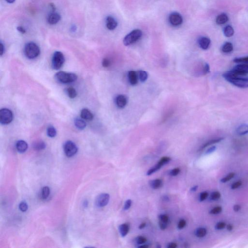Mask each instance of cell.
<instances>
[{
    "label": "cell",
    "mask_w": 248,
    "mask_h": 248,
    "mask_svg": "<svg viewBox=\"0 0 248 248\" xmlns=\"http://www.w3.org/2000/svg\"><path fill=\"white\" fill-rule=\"evenodd\" d=\"M223 77L227 81L235 86L242 88L248 87V78H243L242 76L236 75L231 71L224 73Z\"/></svg>",
    "instance_id": "6da1fadb"
},
{
    "label": "cell",
    "mask_w": 248,
    "mask_h": 248,
    "mask_svg": "<svg viewBox=\"0 0 248 248\" xmlns=\"http://www.w3.org/2000/svg\"><path fill=\"white\" fill-rule=\"evenodd\" d=\"M24 53L26 57L29 59H35L39 55V47L34 42H29L25 46Z\"/></svg>",
    "instance_id": "7a4b0ae2"
},
{
    "label": "cell",
    "mask_w": 248,
    "mask_h": 248,
    "mask_svg": "<svg viewBox=\"0 0 248 248\" xmlns=\"http://www.w3.org/2000/svg\"><path fill=\"white\" fill-rule=\"evenodd\" d=\"M55 77L57 80L63 84H70L74 82L77 79V76L74 73L60 71L56 73Z\"/></svg>",
    "instance_id": "3957f363"
},
{
    "label": "cell",
    "mask_w": 248,
    "mask_h": 248,
    "mask_svg": "<svg viewBox=\"0 0 248 248\" xmlns=\"http://www.w3.org/2000/svg\"><path fill=\"white\" fill-rule=\"evenodd\" d=\"M143 35L142 31L139 29H136L126 35L123 40V43L125 46L130 45L137 42Z\"/></svg>",
    "instance_id": "277c9868"
},
{
    "label": "cell",
    "mask_w": 248,
    "mask_h": 248,
    "mask_svg": "<svg viewBox=\"0 0 248 248\" xmlns=\"http://www.w3.org/2000/svg\"><path fill=\"white\" fill-rule=\"evenodd\" d=\"M65 57L60 51H56L54 54L52 59V66L54 70L61 69L65 63Z\"/></svg>",
    "instance_id": "5b68a950"
},
{
    "label": "cell",
    "mask_w": 248,
    "mask_h": 248,
    "mask_svg": "<svg viewBox=\"0 0 248 248\" xmlns=\"http://www.w3.org/2000/svg\"><path fill=\"white\" fill-rule=\"evenodd\" d=\"M13 119V114L11 111L3 108L0 111V122L3 125L10 124Z\"/></svg>",
    "instance_id": "8992f818"
},
{
    "label": "cell",
    "mask_w": 248,
    "mask_h": 248,
    "mask_svg": "<svg viewBox=\"0 0 248 248\" xmlns=\"http://www.w3.org/2000/svg\"><path fill=\"white\" fill-rule=\"evenodd\" d=\"M65 154L68 157H72L78 152V147L73 141H69L65 143L64 146Z\"/></svg>",
    "instance_id": "52a82bcc"
},
{
    "label": "cell",
    "mask_w": 248,
    "mask_h": 248,
    "mask_svg": "<svg viewBox=\"0 0 248 248\" xmlns=\"http://www.w3.org/2000/svg\"><path fill=\"white\" fill-rule=\"evenodd\" d=\"M171 158L168 156H163L160 159V160H159V162L157 163L156 164L154 167H152L147 172V175H150L152 174H154L155 173L156 171L160 169V168L162 166L168 163V162H169L170 161Z\"/></svg>",
    "instance_id": "ba28073f"
},
{
    "label": "cell",
    "mask_w": 248,
    "mask_h": 248,
    "mask_svg": "<svg viewBox=\"0 0 248 248\" xmlns=\"http://www.w3.org/2000/svg\"><path fill=\"white\" fill-rule=\"evenodd\" d=\"M236 75L243 76L248 74V64H239L237 65L231 70Z\"/></svg>",
    "instance_id": "9c48e42d"
},
{
    "label": "cell",
    "mask_w": 248,
    "mask_h": 248,
    "mask_svg": "<svg viewBox=\"0 0 248 248\" xmlns=\"http://www.w3.org/2000/svg\"><path fill=\"white\" fill-rule=\"evenodd\" d=\"M110 200V195L108 194H101L96 197V205L99 208H103L107 205Z\"/></svg>",
    "instance_id": "30bf717a"
},
{
    "label": "cell",
    "mask_w": 248,
    "mask_h": 248,
    "mask_svg": "<svg viewBox=\"0 0 248 248\" xmlns=\"http://www.w3.org/2000/svg\"><path fill=\"white\" fill-rule=\"evenodd\" d=\"M169 21L171 24L174 26H178L182 24L183 18L179 13L174 12L170 15Z\"/></svg>",
    "instance_id": "8fae6325"
},
{
    "label": "cell",
    "mask_w": 248,
    "mask_h": 248,
    "mask_svg": "<svg viewBox=\"0 0 248 248\" xmlns=\"http://www.w3.org/2000/svg\"><path fill=\"white\" fill-rule=\"evenodd\" d=\"M210 43L211 41L210 39L206 37H201L198 41L199 45L200 48L204 50L209 49Z\"/></svg>",
    "instance_id": "7c38bea8"
},
{
    "label": "cell",
    "mask_w": 248,
    "mask_h": 248,
    "mask_svg": "<svg viewBox=\"0 0 248 248\" xmlns=\"http://www.w3.org/2000/svg\"><path fill=\"white\" fill-rule=\"evenodd\" d=\"M115 102L118 108H123L125 107L127 104V99L125 96L120 95L116 97Z\"/></svg>",
    "instance_id": "4fadbf2b"
},
{
    "label": "cell",
    "mask_w": 248,
    "mask_h": 248,
    "mask_svg": "<svg viewBox=\"0 0 248 248\" xmlns=\"http://www.w3.org/2000/svg\"><path fill=\"white\" fill-rule=\"evenodd\" d=\"M106 26L110 30H114L117 26V21L112 17H108L106 19Z\"/></svg>",
    "instance_id": "5bb4252c"
},
{
    "label": "cell",
    "mask_w": 248,
    "mask_h": 248,
    "mask_svg": "<svg viewBox=\"0 0 248 248\" xmlns=\"http://www.w3.org/2000/svg\"><path fill=\"white\" fill-rule=\"evenodd\" d=\"M16 148L20 153H24L28 149V144L24 141L20 140L16 143Z\"/></svg>",
    "instance_id": "9a60e30c"
},
{
    "label": "cell",
    "mask_w": 248,
    "mask_h": 248,
    "mask_svg": "<svg viewBox=\"0 0 248 248\" xmlns=\"http://www.w3.org/2000/svg\"><path fill=\"white\" fill-rule=\"evenodd\" d=\"M81 118L86 120H92L94 118V115L89 110L84 109L81 112Z\"/></svg>",
    "instance_id": "2e32d148"
},
{
    "label": "cell",
    "mask_w": 248,
    "mask_h": 248,
    "mask_svg": "<svg viewBox=\"0 0 248 248\" xmlns=\"http://www.w3.org/2000/svg\"><path fill=\"white\" fill-rule=\"evenodd\" d=\"M130 84L132 85H137L138 81V74L135 71H130L128 74Z\"/></svg>",
    "instance_id": "e0dca14e"
},
{
    "label": "cell",
    "mask_w": 248,
    "mask_h": 248,
    "mask_svg": "<svg viewBox=\"0 0 248 248\" xmlns=\"http://www.w3.org/2000/svg\"><path fill=\"white\" fill-rule=\"evenodd\" d=\"M61 16L58 13H54L51 14L48 17V22L50 24H55L59 21Z\"/></svg>",
    "instance_id": "ac0fdd59"
},
{
    "label": "cell",
    "mask_w": 248,
    "mask_h": 248,
    "mask_svg": "<svg viewBox=\"0 0 248 248\" xmlns=\"http://www.w3.org/2000/svg\"><path fill=\"white\" fill-rule=\"evenodd\" d=\"M130 225L128 224H123L119 226V231L122 237H125L130 231Z\"/></svg>",
    "instance_id": "d6986e66"
},
{
    "label": "cell",
    "mask_w": 248,
    "mask_h": 248,
    "mask_svg": "<svg viewBox=\"0 0 248 248\" xmlns=\"http://www.w3.org/2000/svg\"><path fill=\"white\" fill-rule=\"evenodd\" d=\"M162 180L160 179H156L151 180L149 181V184L150 187L153 189L156 190L161 188L162 186Z\"/></svg>",
    "instance_id": "ffe728a7"
},
{
    "label": "cell",
    "mask_w": 248,
    "mask_h": 248,
    "mask_svg": "<svg viewBox=\"0 0 248 248\" xmlns=\"http://www.w3.org/2000/svg\"><path fill=\"white\" fill-rule=\"evenodd\" d=\"M229 18L226 14L224 13L220 14L217 17L216 23L218 25H223L228 21Z\"/></svg>",
    "instance_id": "44dd1931"
},
{
    "label": "cell",
    "mask_w": 248,
    "mask_h": 248,
    "mask_svg": "<svg viewBox=\"0 0 248 248\" xmlns=\"http://www.w3.org/2000/svg\"><path fill=\"white\" fill-rule=\"evenodd\" d=\"M237 133L239 135H244L248 133V125L242 124L237 129Z\"/></svg>",
    "instance_id": "7402d4cb"
},
{
    "label": "cell",
    "mask_w": 248,
    "mask_h": 248,
    "mask_svg": "<svg viewBox=\"0 0 248 248\" xmlns=\"http://www.w3.org/2000/svg\"><path fill=\"white\" fill-rule=\"evenodd\" d=\"M74 123L76 126L79 130H84L86 126V124L85 121L79 118L75 119Z\"/></svg>",
    "instance_id": "603a6c76"
},
{
    "label": "cell",
    "mask_w": 248,
    "mask_h": 248,
    "mask_svg": "<svg viewBox=\"0 0 248 248\" xmlns=\"http://www.w3.org/2000/svg\"><path fill=\"white\" fill-rule=\"evenodd\" d=\"M224 32L226 37H231L234 34V30L231 26L227 25L224 29Z\"/></svg>",
    "instance_id": "cb8c5ba5"
},
{
    "label": "cell",
    "mask_w": 248,
    "mask_h": 248,
    "mask_svg": "<svg viewBox=\"0 0 248 248\" xmlns=\"http://www.w3.org/2000/svg\"><path fill=\"white\" fill-rule=\"evenodd\" d=\"M223 140V138H218V139H215L211 140L209 141H207L206 143H205V144L201 147V148H200V150H203L204 149L206 148V147L212 145H213V144L219 143L220 141H221Z\"/></svg>",
    "instance_id": "d4e9b609"
},
{
    "label": "cell",
    "mask_w": 248,
    "mask_h": 248,
    "mask_svg": "<svg viewBox=\"0 0 248 248\" xmlns=\"http://www.w3.org/2000/svg\"><path fill=\"white\" fill-rule=\"evenodd\" d=\"M222 51L224 53H229L233 51V45L232 43L230 42H226L223 45L222 49Z\"/></svg>",
    "instance_id": "484cf974"
},
{
    "label": "cell",
    "mask_w": 248,
    "mask_h": 248,
    "mask_svg": "<svg viewBox=\"0 0 248 248\" xmlns=\"http://www.w3.org/2000/svg\"><path fill=\"white\" fill-rule=\"evenodd\" d=\"M206 234H207V230L206 229L203 228V227H201V228L197 229L195 233V234L196 235V237L199 238H204L206 235Z\"/></svg>",
    "instance_id": "4316f807"
},
{
    "label": "cell",
    "mask_w": 248,
    "mask_h": 248,
    "mask_svg": "<svg viewBox=\"0 0 248 248\" xmlns=\"http://www.w3.org/2000/svg\"><path fill=\"white\" fill-rule=\"evenodd\" d=\"M33 147L35 150L37 151H40L45 148L46 145L43 141H36L33 145Z\"/></svg>",
    "instance_id": "83f0119b"
},
{
    "label": "cell",
    "mask_w": 248,
    "mask_h": 248,
    "mask_svg": "<svg viewBox=\"0 0 248 248\" xmlns=\"http://www.w3.org/2000/svg\"><path fill=\"white\" fill-rule=\"evenodd\" d=\"M47 133L48 136L51 138H54V137H55L56 133H57L56 129L52 126H50L48 127L47 130Z\"/></svg>",
    "instance_id": "f1b7e54d"
},
{
    "label": "cell",
    "mask_w": 248,
    "mask_h": 248,
    "mask_svg": "<svg viewBox=\"0 0 248 248\" xmlns=\"http://www.w3.org/2000/svg\"><path fill=\"white\" fill-rule=\"evenodd\" d=\"M66 92L69 97L71 99H74L77 96L76 90L73 87H69L66 89Z\"/></svg>",
    "instance_id": "f546056e"
},
{
    "label": "cell",
    "mask_w": 248,
    "mask_h": 248,
    "mask_svg": "<svg viewBox=\"0 0 248 248\" xmlns=\"http://www.w3.org/2000/svg\"><path fill=\"white\" fill-rule=\"evenodd\" d=\"M138 77L139 78L141 82H145L146 81L148 78V74L147 72L145 71H140L138 73Z\"/></svg>",
    "instance_id": "4dcf8cb0"
},
{
    "label": "cell",
    "mask_w": 248,
    "mask_h": 248,
    "mask_svg": "<svg viewBox=\"0 0 248 248\" xmlns=\"http://www.w3.org/2000/svg\"><path fill=\"white\" fill-rule=\"evenodd\" d=\"M50 194V188L48 187H44L42 189V191H41V196H42V198L44 199H46L49 197V195Z\"/></svg>",
    "instance_id": "1f68e13d"
},
{
    "label": "cell",
    "mask_w": 248,
    "mask_h": 248,
    "mask_svg": "<svg viewBox=\"0 0 248 248\" xmlns=\"http://www.w3.org/2000/svg\"><path fill=\"white\" fill-rule=\"evenodd\" d=\"M135 241L137 244H144L147 241V239L145 237H143V236H138V237L136 238Z\"/></svg>",
    "instance_id": "d6a6232c"
},
{
    "label": "cell",
    "mask_w": 248,
    "mask_h": 248,
    "mask_svg": "<svg viewBox=\"0 0 248 248\" xmlns=\"http://www.w3.org/2000/svg\"><path fill=\"white\" fill-rule=\"evenodd\" d=\"M233 61L235 63H236L248 64V56L241 57V58H235Z\"/></svg>",
    "instance_id": "836d02e7"
},
{
    "label": "cell",
    "mask_w": 248,
    "mask_h": 248,
    "mask_svg": "<svg viewBox=\"0 0 248 248\" xmlns=\"http://www.w3.org/2000/svg\"><path fill=\"white\" fill-rule=\"evenodd\" d=\"M159 221L162 222V223H166V224H168L169 220V217L167 216V215L165 214L160 215L159 216Z\"/></svg>",
    "instance_id": "e575fe53"
},
{
    "label": "cell",
    "mask_w": 248,
    "mask_h": 248,
    "mask_svg": "<svg viewBox=\"0 0 248 248\" xmlns=\"http://www.w3.org/2000/svg\"><path fill=\"white\" fill-rule=\"evenodd\" d=\"M235 175V173H230L227 176L222 178V179L221 180V182H223V183H226V182H228L230 180L232 179L234 177Z\"/></svg>",
    "instance_id": "d590c367"
},
{
    "label": "cell",
    "mask_w": 248,
    "mask_h": 248,
    "mask_svg": "<svg viewBox=\"0 0 248 248\" xmlns=\"http://www.w3.org/2000/svg\"><path fill=\"white\" fill-rule=\"evenodd\" d=\"M19 209L22 212H25L28 210V205L26 202H21L19 205Z\"/></svg>",
    "instance_id": "8d00e7d4"
},
{
    "label": "cell",
    "mask_w": 248,
    "mask_h": 248,
    "mask_svg": "<svg viewBox=\"0 0 248 248\" xmlns=\"http://www.w3.org/2000/svg\"><path fill=\"white\" fill-rule=\"evenodd\" d=\"M221 211H222L221 207L217 206L211 209V211H210V213L214 215L218 214L220 213Z\"/></svg>",
    "instance_id": "74e56055"
},
{
    "label": "cell",
    "mask_w": 248,
    "mask_h": 248,
    "mask_svg": "<svg viewBox=\"0 0 248 248\" xmlns=\"http://www.w3.org/2000/svg\"><path fill=\"white\" fill-rule=\"evenodd\" d=\"M220 197V194L218 191H215L211 195V199L212 200H217L219 199Z\"/></svg>",
    "instance_id": "f35d334b"
},
{
    "label": "cell",
    "mask_w": 248,
    "mask_h": 248,
    "mask_svg": "<svg viewBox=\"0 0 248 248\" xmlns=\"http://www.w3.org/2000/svg\"><path fill=\"white\" fill-rule=\"evenodd\" d=\"M180 172V169L179 168H174L170 172V175L172 176H175L178 175Z\"/></svg>",
    "instance_id": "ab89813d"
},
{
    "label": "cell",
    "mask_w": 248,
    "mask_h": 248,
    "mask_svg": "<svg viewBox=\"0 0 248 248\" xmlns=\"http://www.w3.org/2000/svg\"><path fill=\"white\" fill-rule=\"evenodd\" d=\"M132 205V201L130 199H128L126 201L124 204V209L125 210H129L131 207Z\"/></svg>",
    "instance_id": "60d3db41"
},
{
    "label": "cell",
    "mask_w": 248,
    "mask_h": 248,
    "mask_svg": "<svg viewBox=\"0 0 248 248\" xmlns=\"http://www.w3.org/2000/svg\"><path fill=\"white\" fill-rule=\"evenodd\" d=\"M186 225V221L184 219H181L179 221L178 224V227L179 229H182L185 227Z\"/></svg>",
    "instance_id": "b9f144b4"
},
{
    "label": "cell",
    "mask_w": 248,
    "mask_h": 248,
    "mask_svg": "<svg viewBox=\"0 0 248 248\" xmlns=\"http://www.w3.org/2000/svg\"><path fill=\"white\" fill-rule=\"evenodd\" d=\"M210 72V66L209 64L205 63L203 67V72L204 74L206 75Z\"/></svg>",
    "instance_id": "7bdbcfd3"
},
{
    "label": "cell",
    "mask_w": 248,
    "mask_h": 248,
    "mask_svg": "<svg viewBox=\"0 0 248 248\" xmlns=\"http://www.w3.org/2000/svg\"><path fill=\"white\" fill-rule=\"evenodd\" d=\"M208 196H209V194H208L207 192H206V191L203 192V193L200 194V201H201V202L204 201L206 199V198H208Z\"/></svg>",
    "instance_id": "ee69618b"
},
{
    "label": "cell",
    "mask_w": 248,
    "mask_h": 248,
    "mask_svg": "<svg viewBox=\"0 0 248 248\" xmlns=\"http://www.w3.org/2000/svg\"><path fill=\"white\" fill-rule=\"evenodd\" d=\"M102 66L104 67H108L111 65V62L108 58L103 59L102 62Z\"/></svg>",
    "instance_id": "f6af8a7d"
},
{
    "label": "cell",
    "mask_w": 248,
    "mask_h": 248,
    "mask_svg": "<svg viewBox=\"0 0 248 248\" xmlns=\"http://www.w3.org/2000/svg\"><path fill=\"white\" fill-rule=\"evenodd\" d=\"M226 224L224 222H220L218 223L216 225V228L218 230L223 229L225 228Z\"/></svg>",
    "instance_id": "bcb514c9"
},
{
    "label": "cell",
    "mask_w": 248,
    "mask_h": 248,
    "mask_svg": "<svg viewBox=\"0 0 248 248\" xmlns=\"http://www.w3.org/2000/svg\"><path fill=\"white\" fill-rule=\"evenodd\" d=\"M241 185H242V182H241V181H237V182H235V183H233V184L232 185L231 188H232V189H233V190L237 189L239 188V187H240Z\"/></svg>",
    "instance_id": "7dc6e473"
},
{
    "label": "cell",
    "mask_w": 248,
    "mask_h": 248,
    "mask_svg": "<svg viewBox=\"0 0 248 248\" xmlns=\"http://www.w3.org/2000/svg\"><path fill=\"white\" fill-rule=\"evenodd\" d=\"M159 226L160 227V229L162 230H165L167 228V226H168V224L159 221Z\"/></svg>",
    "instance_id": "c3c4849f"
},
{
    "label": "cell",
    "mask_w": 248,
    "mask_h": 248,
    "mask_svg": "<svg viewBox=\"0 0 248 248\" xmlns=\"http://www.w3.org/2000/svg\"><path fill=\"white\" fill-rule=\"evenodd\" d=\"M5 52V47L2 42L0 43V55L2 56Z\"/></svg>",
    "instance_id": "681fc988"
},
{
    "label": "cell",
    "mask_w": 248,
    "mask_h": 248,
    "mask_svg": "<svg viewBox=\"0 0 248 248\" xmlns=\"http://www.w3.org/2000/svg\"><path fill=\"white\" fill-rule=\"evenodd\" d=\"M177 246V244L174 242L170 243L167 245V247L169 248H175Z\"/></svg>",
    "instance_id": "f907efd6"
},
{
    "label": "cell",
    "mask_w": 248,
    "mask_h": 248,
    "mask_svg": "<svg viewBox=\"0 0 248 248\" xmlns=\"http://www.w3.org/2000/svg\"><path fill=\"white\" fill-rule=\"evenodd\" d=\"M216 149V147L215 146H212L210 147L209 149L206 151V154H210V153L213 152Z\"/></svg>",
    "instance_id": "816d5d0a"
},
{
    "label": "cell",
    "mask_w": 248,
    "mask_h": 248,
    "mask_svg": "<svg viewBox=\"0 0 248 248\" xmlns=\"http://www.w3.org/2000/svg\"><path fill=\"white\" fill-rule=\"evenodd\" d=\"M17 30H18V31L20 32H21V33L23 34H25V32H26L25 30L23 27H21V26L17 27Z\"/></svg>",
    "instance_id": "f5cc1de1"
},
{
    "label": "cell",
    "mask_w": 248,
    "mask_h": 248,
    "mask_svg": "<svg viewBox=\"0 0 248 248\" xmlns=\"http://www.w3.org/2000/svg\"><path fill=\"white\" fill-rule=\"evenodd\" d=\"M240 209H241V206L239 205H236L234 206V210L236 211V212L239 211V210H240Z\"/></svg>",
    "instance_id": "db71d44e"
},
{
    "label": "cell",
    "mask_w": 248,
    "mask_h": 248,
    "mask_svg": "<svg viewBox=\"0 0 248 248\" xmlns=\"http://www.w3.org/2000/svg\"><path fill=\"white\" fill-rule=\"evenodd\" d=\"M145 226H146V223H143L141 224L139 228L140 229H142L144 228L145 227Z\"/></svg>",
    "instance_id": "11a10c76"
},
{
    "label": "cell",
    "mask_w": 248,
    "mask_h": 248,
    "mask_svg": "<svg viewBox=\"0 0 248 248\" xmlns=\"http://www.w3.org/2000/svg\"><path fill=\"white\" fill-rule=\"evenodd\" d=\"M197 189H198V186H195L193 187V188H191L190 191H192V192H194V191L197 190Z\"/></svg>",
    "instance_id": "9f6ffc18"
},
{
    "label": "cell",
    "mask_w": 248,
    "mask_h": 248,
    "mask_svg": "<svg viewBox=\"0 0 248 248\" xmlns=\"http://www.w3.org/2000/svg\"><path fill=\"white\" fill-rule=\"evenodd\" d=\"M227 228L229 231H231L233 229V225H231V224H228V225H227Z\"/></svg>",
    "instance_id": "6f0895ef"
},
{
    "label": "cell",
    "mask_w": 248,
    "mask_h": 248,
    "mask_svg": "<svg viewBox=\"0 0 248 248\" xmlns=\"http://www.w3.org/2000/svg\"><path fill=\"white\" fill-rule=\"evenodd\" d=\"M139 248H148L149 246H148V245H147L142 244L141 245V246H139Z\"/></svg>",
    "instance_id": "680465c9"
},
{
    "label": "cell",
    "mask_w": 248,
    "mask_h": 248,
    "mask_svg": "<svg viewBox=\"0 0 248 248\" xmlns=\"http://www.w3.org/2000/svg\"><path fill=\"white\" fill-rule=\"evenodd\" d=\"M50 6H51V7L52 10L54 11L55 9L54 5L53 4H50Z\"/></svg>",
    "instance_id": "91938a15"
},
{
    "label": "cell",
    "mask_w": 248,
    "mask_h": 248,
    "mask_svg": "<svg viewBox=\"0 0 248 248\" xmlns=\"http://www.w3.org/2000/svg\"><path fill=\"white\" fill-rule=\"evenodd\" d=\"M7 2H8V3H10V4H12L13 2H15V0H6Z\"/></svg>",
    "instance_id": "94428289"
}]
</instances>
